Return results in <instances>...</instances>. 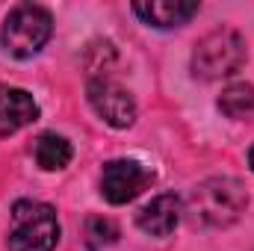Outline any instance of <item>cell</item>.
Wrapping results in <instances>:
<instances>
[{
  "mask_svg": "<svg viewBox=\"0 0 254 251\" xmlns=\"http://www.w3.org/2000/svg\"><path fill=\"white\" fill-rule=\"evenodd\" d=\"M246 207H249L246 187L237 178L219 175L201 181L192 189L184 213H190V219L201 228H228L246 213Z\"/></svg>",
  "mask_w": 254,
  "mask_h": 251,
  "instance_id": "obj_1",
  "label": "cell"
},
{
  "mask_svg": "<svg viewBox=\"0 0 254 251\" xmlns=\"http://www.w3.org/2000/svg\"><path fill=\"white\" fill-rule=\"evenodd\" d=\"M54 36V18L45 6L21 3L15 6L0 30V45L15 60H33Z\"/></svg>",
  "mask_w": 254,
  "mask_h": 251,
  "instance_id": "obj_2",
  "label": "cell"
},
{
  "mask_svg": "<svg viewBox=\"0 0 254 251\" xmlns=\"http://www.w3.org/2000/svg\"><path fill=\"white\" fill-rule=\"evenodd\" d=\"M60 243V219L51 204L15 201L9 225V251H54Z\"/></svg>",
  "mask_w": 254,
  "mask_h": 251,
  "instance_id": "obj_3",
  "label": "cell"
},
{
  "mask_svg": "<svg viewBox=\"0 0 254 251\" xmlns=\"http://www.w3.org/2000/svg\"><path fill=\"white\" fill-rule=\"evenodd\" d=\"M243 65H246V39L231 27L207 33L204 39H198L192 51V74L198 80H222L237 74Z\"/></svg>",
  "mask_w": 254,
  "mask_h": 251,
  "instance_id": "obj_4",
  "label": "cell"
},
{
  "mask_svg": "<svg viewBox=\"0 0 254 251\" xmlns=\"http://www.w3.org/2000/svg\"><path fill=\"white\" fill-rule=\"evenodd\" d=\"M86 95H89V104L98 113V119H104L110 127L125 130V127H130L136 122V101H133V95L127 92L125 86H119L116 80H110V77H92L89 86H86Z\"/></svg>",
  "mask_w": 254,
  "mask_h": 251,
  "instance_id": "obj_5",
  "label": "cell"
},
{
  "mask_svg": "<svg viewBox=\"0 0 254 251\" xmlns=\"http://www.w3.org/2000/svg\"><path fill=\"white\" fill-rule=\"evenodd\" d=\"M154 172L136 160H110L101 172V195L110 204H127L151 187Z\"/></svg>",
  "mask_w": 254,
  "mask_h": 251,
  "instance_id": "obj_6",
  "label": "cell"
},
{
  "mask_svg": "<svg viewBox=\"0 0 254 251\" xmlns=\"http://www.w3.org/2000/svg\"><path fill=\"white\" fill-rule=\"evenodd\" d=\"M181 216H184V201L172 192H163L157 198H151L139 216H136V225L139 231H145L148 237H169L178 225H181Z\"/></svg>",
  "mask_w": 254,
  "mask_h": 251,
  "instance_id": "obj_7",
  "label": "cell"
},
{
  "mask_svg": "<svg viewBox=\"0 0 254 251\" xmlns=\"http://www.w3.org/2000/svg\"><path fill=\"white\" fill-rule=\"evenodd\" d=\"M39 119V104L27 89H0V136H12Z\"/></svg>",
  "mask_w": 254,
  "mask_h": 251,
  "instance_id": "obj_8",
  "label": "cell"
},
{
  "mask_svg": "<svg viewBox=\"0 0 254 251\" xmlns=\"http://www.w3.org/2000/svg\"><path fill=\"white\" fill-rule=\"evenodd\" d=\"M198 3L195 0H148V3H133V12L157 30H172V27H184L198 15Z\"/></svg>",
  "mask_w": 254,
  "mask_h": 251,
  "instance_id": "obj_9",
  "label": "cell"
},
{
  "mask_svg": "<svg viewBox=\"0 0 254 251\" xmlns=\"http://www.w3.org/2000/svg\"><path fill=\"white\" fill-rule=\"evenodd\" d=\"M33 157H36V163L45 172H60V169H65L71 163L74 148H71V142L65 136H60V133H42L36 139V145H33Z\"/></svg>",
  "mask_w": 254,
  "mask_h": 251,
  "instance_id": "obj_10",
  "label": "cell"
},
{
  "mask_svg": "<svg viewBox=\"0 0 254 251\" xmlns=\"http://www.w3.org/2000/svg\"><path fill=\"white\" fill-rule=\"evenodd\" d=\"M219 110L222 116L243 122V119H254V86L252 83H234L219 95Z\"/></svg>",
  "mask_w": 254,
  "mask_h": 251,
  "instance_id": "obj_11",
  "label": "cell"
},
{
  "mask_svg": "<svg viewBox=\"0 0 254 251\" xmlns=\"http://www.w3.org/2000/svg\"><path fill=\"white\" fill-rule=\"evenodd\" d=\"M83 243L89 251H104L119 243V225L107 216H92L83 225Z\"/></svg>",
  "mask_w": 254,
  "mask_h": 251,
  "instance_id": "obj_12",
  "label": "cell"
},
{
  "mask_svg": "<svg viewBox=\"0 0 254 251\" xmlns=\"http://www.w3.org/2000/svg\"><path fill=\"white\" fill-rule=\"evenodd\" d=\"M249 166H252V172H254V148L249 151Z\"/></svg>",
  "mask_w": 254,
  "mask_h": 251,
  "instance_id": "obj_13",
  "label": "cell"
}]
</instances>
